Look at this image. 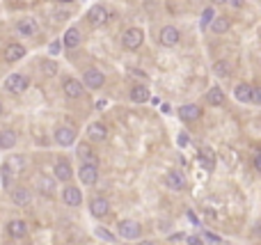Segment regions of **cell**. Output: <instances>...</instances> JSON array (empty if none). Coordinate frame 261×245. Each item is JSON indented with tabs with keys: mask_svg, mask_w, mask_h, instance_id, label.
Masks as SVG:
<instances>
[{
	"mask_svg": "<svg viewBox=\"0 0 261 245\" xmlns=\"http://www.w3.org/2000/svg\"><path fill=\"white\" fill-rule=\"evenodd\" d=\"M142 41H144V32H142L140 28H128L126 32H124V37H121V44H124V48H128V51L140 48Z\"/></svg>",
	"mask_w": 261,
	"mask_h": 245,
	"instance_id": "obj_1",
	"label": "cell"
},
{
	"mask_svg": "<svg viewBox=\"0 0 261 245\" xmlns=\"http://www.w3.org/2000/svg\"><path fill=\"white\" fill-rule=\"evenodd\" d=\"M5 87H7L12 94H23V92L28 89V76H23V74H12V76H7V81H5Z\"/></svg>",
	"mask_w": 261,
	"mask_h": 245,
	"instance_id": "obj_2",
	"label": "cell"
},
{
	"mask_svg": "<svg viewBox=\"0 0 261 245\" xmlns=\"http://www.w3.org/2000/svg\"><path fill=\"white\" fill-rule=\"evenodd\" d=\"M103 82H105V76L101 74L99 69H87L85 76H82V85H85V87H90V89L103 87Z\"/></svg>",
	"mask_w": 261,
	"mask_h": 245,
	"instance_id": "obj_3",
	"label": "cell"
},
{
	"mask_svg": "<svg viewBox=\"0 0 261 245\" xmlns=\"http://www.w3.org/2000/svg\"><path fill=\"white\" fill-rule=\"evenodd\" d=\"M142 234V227L135 220H121L120 223V236L126 238V241H133Z\"/></svg>",
	"mask_w": 261,
	"mask_h": 245,
	"instance_id": "obj_4",
	"label": "cell"
},
{
	"mask_svg": "<svg viewBox=\"0 0 261 245\" xmlns=\"http://www.w3.org/2000/svg\"><path fill=\"white\" fill-rule=\"evenodd\" d=\"M78 177H80V181L85 186H94L99 179V167L97 165H90V163H82L80 170H78Z\"/></svg>",
	"mask_w": 261,
	"mask_h": 245,
	"instance_id": "obj_5",
	"label": "cell"
},
{
	"mask_svg": "<svg viewBox=\"0 0 261 245\" xmlns=\"http://www.w3.org/2000/svg\"><path fill=\"white\" fill-rule=\"evenodd\" d=\"M105 21H108V12H105V7H101V5L90 7V12H87V23H90V25L99 28V25H103Z\"/></svg>",
	"mask_w": 261,
	"mask_h": 245,
	"instance_id": "obj_6",
	"label": "cell"
},
{
	"mask_svg": "<svg viewBox=\"0 0 261 245\" xmlns=\"http://www.w3.org/2000/svg\"><path fill=\"white\" fill-rule=\"evenodd\" d=\"M179 117L181 122H197L201 117V108L195 103H186L179 108Z\"/></svg>",
	"mask_w": 261,
	"mask_h": 245,
	"instance_id": "obj_7",
	"label": "cell"
},
{
	"mask_svg": "<svg viewBox=\"0 0 261 245\" xmlns=\"http://www.w3.org/2000/svg\"><path fill=\"white\" fill-rule=\"evenodd\" d=\"M181 39V32L177 28H172V25H165L161 30V44L163 46H177Z\"/></svg>",
	"mask_w": 261,
	"mask_h": 245,
	"instance_id": "obj_8",
	"label": "cell"
},
{
	"mask_svg": "<svg viewBox=\"0 0 261 245\" xmlns=\"http://www.w3.org/2000/svg\"><path fill=\"white\" fill-rule=\"evenodd\" d=\"M55 140H58V144H62V147H71L76 140V131L71 126H60L55 131Z\"/></svg>",
	"mask_w": 261,
	"mask_h": 245,
	"instance_id": "obj_9",
	"label": "cell"
},
{
	"mask_svg": "<svg viewBox=\"0 0 261 245\" xmlns=\"http://www.w3.org/2000/svg\"><path fill=\"white\" fill-rule=\"evenodd\" d=\"M90 213L94 218H103L110 213V204H108V200H103V197H97V200L90 202Z\"/></svg>",
	"mask_w": 261,
	"mask_h": 245,
	"instance_id": "obj_10",
	"label": "cell"
},
{
	"mask_svg": "<svg viewBox=\"0 0 261 245\" xmlns=\"http://www.w3.org/2000/svg\"><path fill=\"white\" fill-rule=\"evenodd\" d=\"M234 97H236V101H241V103H252V85H250V82H239V85L234 87Z\"/></svg>",
	"mask_w": 261,
	"mask_h": 245,
	"instance_id": "obj_11",
	"label": "cell"
},
{
	"mask_svg": "<svg viewBox=\"0 0 261 245\" xmlns=\"http://www.w3.org/2000/svg\"><path fill=\"white\" fill-rule=\"evenodd\" d=\"M87 135H90V140H94V142H103L105 138H108V128H105V124H101V122H92L90 126H87Z\"/></svg>",
	"mask_w": 261,
	"mask_h": 245,
	"instance_id": "obj_12",
	"label": "cell"
},
{
	"mask_svg": "<svg viewBox=\"0 0 261 245\" xmlns=\"http://www.w3.org/2000/svg\"><path fill=\"white\" fill-rule=\"evenodd\" d=\"M62 197H64V204H69V206H80V202H82V195H80V190H78L76 186L64 188Z\"/></svg>",
	"mask_w": 261,
	"mask_h": 245,
	"instance_id": "obj_13",
	"label": "cell"
},
{
	"mask_svg": "<svg viewBox=\"0 0 261 245\" xmlns=\"http://www.w3.org/2000/svg\"><path fill=\"white\" fill-rule=\"evenodd\" d=\"M82 92H85V85H82V82L74 81V78L64 81V94H67L69 99H78V97H82Z\"/></svg>",
	"mask_w": 261,
	"mask_h": 245,
	"instance_id": "obj_14",
	"label": "cell"
},
{
	"mask_svg": "<svg viewBox=\"0 0 261 245\" xmlns=\"http://www.w3.org/2000/svg\"><path fill=\"white\" fill-rule=\"evenodd\" d=\"M165 184H167V188H172V190H183L186 188V179L181 177L179 172H167L165 174Z\"/></svg>",
	"mask_w": 261,
	"mask_h": 245,
	"instance_id": "obj_15",
	"label": "cell"
},
{
	"mask_svg": "<svg viewBox=\"0 0 261 245\" xmlns=\"http://www.w3.org/2000/svg\"><path fill=\"white\" fill-rule=\"evenodd\" d=\"M25 58V48H23L21 44H9L7 48H5V60L7 62H19V60Z\"/></svg>",
	"mask_w": 261,
	"mask_h": 245,
	"instance_id": "obj_16",
	"label": "cell"
},
{
	"mask_svg": "<svg viewBox=\"0 0 261 245\" xmlns=\"http://www.w3.org/2000/svg\"><path fill=\"white\" fill-rule=\"evenodd\" d=\"M53 172H55V179H60V181H69L71 179V165L67 161H58Z\"/></svg>",
	"mask_w": 261,
	"mask_h": 245,
	"instance_id": "obj_17",
	"label": "cell"
},
{
	"mask_svg": "<svg viewBox=\"0 0 261 245\" xmlns=\"http://www.w3.org/2000/svg\"><path fill=\"white\" fill-rule=\"evenodd\" d=\"M7 231H9V236L23 238L25 234H28V225L23 223V220H12V223L7 225Z\"/></svg>",
	"mask_w": 261,
	"mask_h": 245,
	"instance_id": "obj_18",
	"label": "cell"
},
{
	"mask_svg": "<svg viewBox=\"0 0 261 245\" xmlns=\"http://www.w3.org/2000/svg\"><path fill=\"white\" fill-rule=\"evenodd\" d=\"M12 200H14L16 206H28L32 195H30V190H25V188H16L14 193H12Z\"/></svg>",
	"mask_w": 261,
	"mask_h": 245,
	"instance_id": "obj_19",
	"label": "cell"
},
{
	"mask_svg": "<svg viewBox=\"0 0 261 245\" xmlns=\"http://www.w3.org/2000/svg\"><path fill=\"white\" fill-rule=\"evenodd\" d=\"M78 156H80L82 163H90V165H97V167H99V158H97V154H94V151H92V149L87 147V144H80V147H78Z\"/></svg>",
	"mask_w": 261,
	"mask_h": 245,
	"instance_id": "obj_20",
	"label": "cell"
},
{
	"mask_svg": "<svg viewBox=\"0 0 261 245\" xmlns=\"http://www.w3.org/2000/svg\"><path fill=\"white\" fill-rule=\"evenodd\" d=\"M131 101L133 103H144V101H149V89L144 87V85H135L131 89Z\"/></svg>",
	"mask_w": 261,
	"mask_h": 245,
	"instance_id": "obj_21",
	"label": "cell"
},
{
	"mask_svg": "<svg viewBox=\"0 0 261 245\" xmlns=\"http://www.w3.org/2000/svg\"><path fill=\"white\" fill-rule=\"evenodd\" d=\"M16 144V133L12 128H5L0 131V149H12Z\"/></svg>",
	"mask_w": 261,
	"mask_h": 245,
	"instance_id": "obj_22",
	"label": "cell"
},
{
	"mask_svg": "<svg viewBox=\"0 0 261 245\" xmlns=\"http://www.w3.org/2000/svg\"><path fill=\"white\" fill-rule=\"evenodd\" d=\"M206 101H209V105H222L224 103V92L218 85H213V87L209 89V94H206Z\"/></svg>",
	"mask_w": 261,
	"mask_h": 245,
	"instance_id": "obj_23",
	"label": "cell"
},
{
	"mask_svg": "<svg viewBox=\"0 0 261 245\" xmlns=\"http://www.w3.org/2000/svg\"><path fill=\"white\" fill-rule=\"evenodd\" d=\"M78 44H80V30L69 28L67 32H64V46H67V48H76Z\"/></svg>",
	"mask_w": 261,
	"mask_h": 245,
	"instance_id": "obj_24",
	"label": "cell"
},
{
	"mask_svg": "<svg viewBox=\"0 0 261 245\" xmlns=\"http://www.w3.org/2000/svg\"><path fill=\"white\" fill-rule=\"evenodd\" d=\"M39 193L46 195V197H53L55 195V181L51 177H41L39 179Z\"/></svg>",
	"mask_w": 261,
	"mask_h": 245,
	"instance_id": "obj_25",
	"label": "cell"
},
{
	"mask_svg": "<svg viewBox=\"0 0 261 245\" xmlns=\"http://www.w3.org/2000/svg\"><path fill=\"white\" fill-rule=\"evenodd\" d=\"M37 30H39V25L35 19H23V21L19 23V32H21V35H35Z\"/></svg>",
	"mask_w": 261,
	"mask_h": 245,
	"instance_id": "obj_26",
	"label": "cell"
},
{
	"mask_svg": "<svg viewBox=\"0 0 261 245\" xmlns=\"http://www.w3.org/2000/svg\"><path fill=\"white\" fill-rule=\"evenodd\" d=\"M200 158L204 161L206 170H213V167H216V154H213L209 147H201V149H200Z\"/></svg>",
	"mask_w": 261,
	"mask_h": 245,
	"instance_id": "obj_27",
	"label": "cell"
},
{
	"mask_svg": "<svg viewBox=\"0 0 261 245\" xmlns=\"http://www.w3.org/2000/svg\"><path fill=\"white\" fill-rule=\"evenodd\" d=\"M211 30H213L216 35H222V32H227V30H229V21H227L224 16H216V19H213V23H211Z\"/></svg>",
	"mask_w": 261,
	"mask_h": 245,
	"instance_id": "obj_28",
	"label": "cell"
},
{
	"mask_svg": "<svg viewBox=\"0 0 261 245\" xmlns=\"http://www.w3.org/2000/svg\"><path fill=\"white\" fill-rule=\"evenodd\" d=\"M229 71H231V67L227 64V62H224V60H220V62H216V64H213V74L220 76V78H224V76L229 74Z\"/></svg>",
	"mask_w": 261,
	"mask_h": 245,
	"instance_id": "obj_29",
	"label": "cell"
},
{
	"mask_svg": "<svg viewBox=\"0 0 261 245\" xmlns=\"http://www.w3.org/2000/svg\"><path fill=\"white\" fill-rule=\"evenodd\" d=\"M213 19H216V12H213V9H204V14H201V28L206 30L211 25V23H213Z\"/></svg>",
	"mask_w": 261,
	"mask_h": 245,
	"instance_id": "obj_30",
	"label": "cell"
},
{
	"mask_svg": "<svg viewBox=\"0 0 261 245\" xmlns=\"http://www.w3.org/2000/svg\"><path fill=\"white\" fill-rule=\"evenodd\" d=\"M97 236L101 238V241H105V243H115V234L108 231L105 227H97Z\"/></svg>",
	"mask_w": 261,
	"mask_h": 245,
	"instance_id": "obj_31",
	"label": "cell"
},
{
	"mask_svg": "<svg viewBox=\"0 0 261 245\" xmlns=\"http://www.w3.org/2000/svg\"><path fill=\"white\" fill-rule=\"evenodd\" d=\"M41 71H44L46 76H53L58 71V64H55L53 60H44V62H41Z\"/></svg>",
	"mask_w": 261,
	"mask_h": 245,
	"instance_id": "obj_32",
	"label": "cell"
},
{
	"mask_svg": "<svg viewBox=\"0 0 261 245\" xmlns=\"http://www.w3.org/2000/svg\"><path fill=\"white\" fill-rule=\"evenodd\" d=\"M252 103L261 105V85H252Z\"/></svg>",
	"mask_w": 261,
	"mask_h": 245,
	"instance_id": "obj_33",
	"label": "cell"
},
{
	"mask_svg": "<svg viewBox=\"0 0 261 245\" xmlns=\"http://www.w3.org/2000/svg\"><path fill=\"white\" fill-rule=\"evenodd\" d=\"M188 245H204V241H201V236L193 234V236H188Z\"/></svg>",
	"mask_w": 261,
	"mask_h": 245,
	"instance_id": "obj_34",
	"label": "cell"
},
{
	"mask_svg": "<svg viewBox=\"0 0 261 245\" xmlns=\"http://www.w3.org/2000/svg\"><path fill=\"white\" fill-rule=\"evenodd\" d=\"M48 53H51V55H58V53H60V44H58V41H53V44L48 46Z\"/></svg>",
	"mask_w": 261,
	"mask_h": 245,
	"instance_id": "obj_35",
	"label": "cell"
},
{
	"mask_svg": "<svg viewBox=\"0 0 261 245\" xmlns=\"http://www.w3.org/2000/svg\"><path fill=\"white\" fill-rule=\"evenodd\" d=\"M254 167L261 172V151H257V154H254Z\"/></svg>",
	"mask_w": 261,
	"mask_h": 245,
	"instance_id": "obj_36",
	"label": "cell"
},
{
	"mask_svg": "<svg viewBox=\"0 0 261 245\" xmlns=\"http://www.w3.org/2000/svg\"><path fill=\"white\" fill-rule=\"evenodd\" d=\"M188 218H190V223H193V225H200V223H197V216H195L193 211H188Z\"/></svg>",
	"mask_w": 261,
	"mask_h": 245,
	"instance_id": "obj_37",
	"label": "cell"
},
{
	"mask_svg": "<svg viewBox=\"0 0 261 245\" xmlns=\"http://www.w3.org/2000/svg\"><path fill=\"white\" fill-rule=\"evenodd\" d=\"M229 5H234V7H241V5H243V0H229Z\"/></svg>",
	"mask_w": 261,
	"mask_h": 245,
	"instance_id": "obj_38",
	"label": "cell"
},
{
	"mask_svg": "<svg viewBox=\"0 0 261 245\" xmlns=\"http://www.w3.org/2000/svg\"><path fill=\"white\" fill-rule=\"evenodd\" d=\"M138 245H154V241H142V243H138Z\"/></svg>",
	"mask_w": 261,
	"mask_h": 245,
	"instance_id": "obj_39",
	"label": "cell"
},
{
	"mask_svg": "<svg viewBox=\"0 0 261 245\" xmlns=\"http://www.w3.org/2000/svg\"><path fill=\"white\" fill-rule=\"evenodd\" d=\"M211 2H227V0H211Z\"/></svg>",
	"mask_w": 261,
	"mask_h": 245,
	"instance_id": "obj_40",
	"label": "cell"
},
{
	"mask_svg": "<svg viewBox=\"0 0 261 245\" xmlns=\"http://www.w3.org/2000/svg\"><path fill=\"white\" fill-rule=\"evenodd\" d=\"M60 2H74V0H60Z\"/></svg>",
	"mask_w": 261,
	"mask_h": 245,
	"instance_id": "obj_41",
	"label": "cell"
},
{
	"mask_svg": "<svg viewBox=\"0 0 261 245\" xmlns=\"http://www.w3.org/2000/svg\"><path fill=\"white\" fill-rule=\"evenodd\" d=\"M0 115H2V103H0Z\"/></svg>",
	"mask_w": 261,
	"mask_h": 245,
	"instance_id": "obj_42",
	"label": "cell"
}]
</instances>
